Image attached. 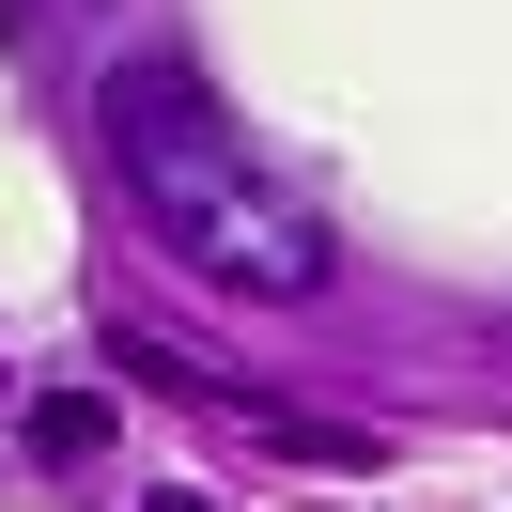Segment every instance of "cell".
I'll return each mask as SVG.
<instances>
[{"label":"cell","instance_id":"obj_2","mask_svg":"<svg viewBox=\"0 0 512 512\" xmlns=\"http://www.w3.org/2000/svg\"><path fill=\"white\" fill-rule=\"evenodd\" d=\"M32 450H47V466H78V450H109V404H94V388H47V404H32Z\"/></svg>","mask_w":512,"mask_h":512},{"label":"cell","instance_id":"obj_3","mask_svg":"<svg viewBox=\"0 0 512 512\" xmlns=\"http://www.w3.org/2000/svg\"><path fill=\"white\" fill-rule=\"evenodd\" d=\"M156 512H202V497H156Z\"/></svg>","mask_w":512,"mask_h":512},{"label":"cell","instance_id":"obj_1","mask_svg":"<svg viewBox=\"0 0 512 512\" xmlns=\"http://www.w3.org/2000/svg\"><path fill=\"white\" fill-rule=\"evenodd\" d=\"M94 140H109V171H125L140 233H156L187 280H218V295H326V218L280 187V156H264L187 63H109Z\"/></svg>","mask_w":512,"mask_h":512}]
</instances>
